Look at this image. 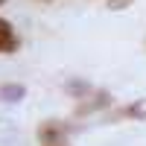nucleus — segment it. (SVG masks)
<instances>
[{
	"label": "nucleus",
	"instance_id": "nucleus-9",
	"mask_svg": "<svg viewBox=\"0 0 146 146\" xmlns=\"http://www.w3.org/2000/svg\"><path fill=\"white\" fill-rule=\"evenodd\" d=\"M41 146H70L67 140H56V143H41Z\"/></svg>",
	"mask_w": 146,
	"mask_h": 146
},
{
	"label": "nucleus",
	"instance_id": "nucleus-2",
	"mask_svg": "<svg viewBox=\"0 0 146 146\" xmlns=\"http://www.w3.org/2000/svg\"><path fill=\"white\" fill-rule=\"evenodd\" d=\"M108 102H111V94L108 91H94V96L88 102H79L76 114H91V111H100V108H105Z\"/></svg>",
	"mask_w": 146,
	"mask_h": 146
},
{
	"label": "nucleus",
	"instance_id": "nucleus-4",
	"mask_svg": "<svg viewBox=\"0 0 146 146\" xmlns=\"http://www.w3.org/2000/svg\"><path fill=\"white\" fill-rule=\"evenodd\" d=\"M15 50H18V35L9 21L0 18V53H15Z\"/></svg>",
	"mask_w": 146,
	"mask_h": 146
},
{
	"label": "nucleus",
	"instance_id": "nucleus-1",
	"mask_svg": "<svg viewBox=\"0 0 146 146\" xmlns=\"http://www.w3.org/2000/svg\"><path fill=\"white\" fill-rule=\"evenodd\" d=\"M67 131H70L67 126L56 123V120H47V123L38 126V140H41V143H56V140H64Z\"/></svg>",
	"mask_w": 146,
	"mask_h": 146
},
{
	"label": "nucleus",
	"instance_id": "nucleus-3",
	"mask_svg": "<svg viewBox=\"0 0 146 146\" xmlns=\"http://www.w3.org/2000/svg\"><path fill=\"white\" fill-rule=\"evenodd\" d=\"M0 146H21V131L6 117H0Z\"/></svg>",
	"mask_w": 146,
	"mask_h": 146
},
{
	"label": "nucleus",
	"instance_id": "nucleus-8",
	"mask_svg": "<svg viewBox=\"0 0 146 146\" xmlns=\"http://www.w3.org/2000/svg\"><path fill=\"white\" fill-rule=\"evenodd\" d=\"M105 6L111 9V12H123V9L131 6V0H105Z\"/></svg>",
	"mask_w": 146,
	"mask_h": 146
},
{
	"label": "nucleus",
	"instance_id": "nucleus-10",
	"mask_svg": "<svg viewBox=\"0 0 146 146\" xmlns=\"http://www.w3.org/2000/svg\"><path fill=\"white\" fill-rule=\"evenodd\" d=\"M3 3H6V0H0V6H3Z\"/></svg>",
	"mask_w": 146,
	"mask_h": 146
},
{
	"label": "nucleus",
	"instance_id": "nucleus-6",
	"mask_svg": "<svg viewBox=\"0 0 146 146\" xmlns=\"http://www.w3.org/2000/svg\"><path fill=\"white\" fill-rule=\"evenodd\" d=\"M64 91H67L70 96H76V100H85V96L91 94V85L85 82V79H67V82H64Z\"/></svg>",
	"mask_w": 146,
	"mask_h": 146
},
{
	"label": "nucleus",
	"instance_id": "nucleus-5",
	"mask_svg": "<svg viewBox=\"0 0 146 146\" xmlns=\"http://www.w3.org/2000/svg\"><path fill=\"white\" fill-rule=\"evenodd\" d=\"M23 96H27V88L21 82H9L0 88V102H21Z\"/></svg>",
	"mask_w": 146,
	"mask_h": 146
},
{
	"label": "nucleus",
	"instance_id": "nucleus-7",
	"mask_svg": "<svg viewBox=\"0 0 146 146\" xmlns=\"http://www.w3.org/2000/svg\"><path fill=\"white\" fill-rule=\"evenodd\" d=\"M126 114L131 120H146V96H143V100H135V102L126 108Z\"/></svg>",
	"mask_w": 146,
	"mask_h": 146
}]
</instances>
